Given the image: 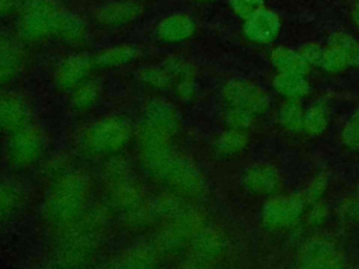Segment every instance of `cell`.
I'll return each instance as SVG.
<instances>
[{
    "instance_id": "obj_1",
    "label": "cell",
    "mask_w": 359,
    "mask_h": 269,
    "mask_svg": "<svg viewBox=\"0 0 359 269\" xmlns=\"http://www.w3.org/2000/svg\"><path fill=\"white\" fill-rule=\"evenodd\" d=\"M306 203L300 193L294 195H272L269 196L261 212L264 227L272 231H286L294 228L306 213Z\"/></svg>"
},
{
    "instance_id": "obj_2",
    "label": "cell",
    "mask_w": 359,
    "mask_h": 269,
    "mask_svg": "<svg viewBox=\"0 0 359 269\" xmlns=\"http://www.w3.org/2000/svg\"><path fill=\"white\" fill-rule=\"evenodd\" d=\"M223 95L231 106L245 109L254 116L265 113L271 105L268 92L252 81L231 80L224 85Z\"/></svg>"
},
{
    "instance_id": "obj_3",
    "label": "cell",
    "mask_w": 359,
    "mask_h": 269,
    "mask_svg": "<svg viewBox=\"0 0 359 269\" xmlns=\"http://www.w3.org/2000/svg\"><path fill=\"white\" fill-rule=\"evenodd\" d=\"M344 256L339 249L323 238L309 240L297 254V266L310 269H328L344 266Z\"/></svg>"
},
{
    "instance_id": "obj_4",
    "label": "cell",
    "mask_w": 359,
    "mask_h": 269,
    "mask_svg": "<svg viewBox=\"0 0 359 269\" xmlns=\"http://www.w3.org/2000/svg\"><path fill=\"white\" fill-rule=\"evenodd\" d=\"M243 182L251 193L266 198L276 195L282 186V178L278 168L269 163L251 164L244 172Z\"/></svg>"
},
{
    "instance_id": "obj_5",
    "label": "cell",
    "mask_w": 359,
    "mask_h": 269,
    "mask_svg": "<svg viewBox=\"0 0 359 269\" xmlns=\"http://www.w3.org/2000/svg\"><path fill=\"white\" fill-rule=\"evenodd\" d=\"M243 31L255 43H271L280 32V18L273 10L262 7L244 20Z\"/></svg>"
},
{
    "instance_id": "obj_6",
    "label": "cell",
    "mask_w": 359,
    "mask_h": 269,
    "mask_svg": "<svg viewBox=\"0 0 359 269\" xmlns=\"http://www.w3.org/2000/svg\"><path fill=\"white\" fill-rule=\"evenodd\" d=\"M271 63L276 69L278 73H290V74H302L306 76L309 71V64L303 60L299 50L276 46L271 52Z\"/></svg>"
},
{
    "instance_id": "obj_7",
    "label": "cell",
    "mask_w": 359,
    "mask_h": 269,
    "mask_svg": "<svg viewBox=\"0 0 359 269\" xmlns=\"http://www.w3.org/2000/svg\"><path fill=\"white\" fill-rule=\"evenodd\" d=\"M272 85L285 99H302L310 94V84L302 74L278 73Z\"/></svg>"
},
{
    "instance_id": "obj_8",
    "label": "cell",
    "mask_w": 359,
    "mask_h": 269,
    "mask_svg": "<svg viewBox=\"0 0 359 269\" xmlns=\"http://www.w3.org/2000/svg\"><path fill=\"white\" fill-rule=\"evenodd\" d=\"M304 109L300 99H285L278 109V123L287 133L303 132Z\"/></svg>"
},
{
    "instance_id": "obj_9",
    "label": "cell",
    "mask_w": 359,
    "mask_h": 269,
    "mask_svg": "<svg viewBox=\"0 0 359 269\" xmlns=\"http://www.w3.org/2000/svg\"><path fill=\"white\" fill-rule=\"evenodd\" d=\"M328 45L338 49L351 67H359V41L344 31H335L328 38Z\"/></svg>"
},
{
    "instance_id": "obj_10",
    "label": "cell",
    "mask_w": 359,
    "mask_h": 269,
    "mask_svg": "<svg viewBox=\"0 0 359 269\" xmlns=\"http://www.w3.org/2000/svg\"><path fill=\"white\" fill-rule=\"evenodd\" d=\"M139 13V7L132 1H115L104 6L98 17L101 21L108 24H119L135 18Z\"/></svg>"
},
{
    "instance_id": "obj_11",
    "label": "cell",
    "mask_w": 359,
    "mask_h": 269,
    "mask_svg": "<svg viewBox=\"0 0 359 269\" xmlns=\"http://www.w3.org/2000/svg\"><path fill=\"white\" fill-rule=\"evenodd\" d=\"M328 122L330 116L325 105L320 102L311 104L307 109H304L303 132H306L310 136H318L323 132H325Z\"/></svg>"
},
{
    "instance_id": "obj_12",
    "label": "cell",
    "mask_w": 359,
    "mask_h": 269,
    "mask_svg": "<svg viewBox=\"0 0 359 269\" xmlns=\"http://www.w3.org/2000/svg\"><path fill=\"white\" fill-rule=\"evenodd\" d=\"M194 29V22L188 15L175 14L164 20L160 25V32L168 39H182L191 35Z\"/></svg>"
},
{
    "instance_id": "obj_13",
    "label": "cell",
    "mask_w": 359,
    "mask_h": 269,
    "mask_svg": "<svg viewBox=\"0 0 359 269\" xmlns=\"http://www.w3.org/2000/svg\"><path fill=\"white\" fill-rule=\"evenodd\" d=\"M248 144V137L245 136L244 130H237V129H230L224 132L216 143V149L219 154L231 157L240 154Z\"/></svg>"
},
{
    "instance_id": "obj_14",
    "label": "cell",
    "mask_w": 359,
    "mask_h": 269,
    "mask_svg": "<svg viewBox=\"0 0 359 269\" xmlns=\"http://www.w3.org/2000/svg\"><path fill=\"white\" fill-rule=\"evenodd\" d=\"M328 188V175L325 172H321L316 175L307 185L306 188L300 192V196L306 206L309 207L310 205L318 202L323 199L324 193L327 192Z\"/></svg>"
},
{
    "instance_id": "obj_15",
    "label": "cell",
    "mask_w": 359,
    "mask_h": 269,
    "mask_svg": "<svg viewBox=\"0 0 359 269\" xmlns=\"http://www.w3.org/2000/svg\"><path fill=\"white\" fill-rule=\"evenodd\" d=\"M341 140L348 150H359V108L353 111L351 118L344 125L341 132Z\"/></svg>"
},
{
    "instance_id": "obj_16",
    "label": "cell",
    "mask_w": 359,
    "mask_h": 269,
    "mask_svg": "<svg viewBox=\"0 0 359 269\" xmlns=\"http://www.w3.org/2000/svg\"><path fill=\"white\" fill-rule=\"evenodd\" d=\"M320 67L324 71L331 73V74H337V73H341V71L349 69L348 62L344 57V55L338 49H335L334 46H330V45L325 48Z\"/></svg>"
},
{
    "instance_id": "obj_17",
    "label": "cell",
    "mask_w": 359,
    "mask_h": 269,
    "mask_svg": "<svg viewBox=\"0 0 359 269\" xmlns=\"http://www.w3.org/2000/svg\"><path fill=\"white\" fill-rule=\"evenodd\" d=\"M330 216V206L321 199L313 205H310L307 209H306V213H304V220H306V224L309 227H320L323 226L327 219Z\"/></svg>"
},
{
    "instance_id": "obj_18",
    "label": "cell",
    "mask_w": 359,
    "mask_h": 269,
    "mask_svg": "<svg viewBox=\"0 0 359 269\" xmlns=\"http://www.w3.org/2000/svg\"><path fill=\"white\" fill-rule=\"evenodd\" d=\"M324 52H325V48L318 42H306L299 49V53L302 55L303 60L309 64V67H311V66L320 67V64L323 62Z\"/></svg>"
},
{
    "instance_id": "obj_19",
    "label": "cell",
    "mask_w": 359,
    "mask_h": 269,
    "mask_svg": "<svg viewBox=\"0 0 359 269\" xmlns=\"http://www.w3.org/2000/svg\"><path fill=\"white\" fill-rule=\"evenodd\" d=\"M252 120H254V115L241 108L231 106L230 112L227 113V123L231 129L245 130L252 125Z\"/></svg>"
},
{
    "instance_id": "obj_20",
    "label": "cell",
    "mask_w": 359,
    "mask_h": 269,
    "mask_svg": "<svg viewBox=\"0 0 359 269\" xmlns=\"http://www.w3.org/2000/svg\"><path fill=\"white\" fill-rule=\"evenodd\" d=\"M265 0H230V7L236 15L245 20L264 7Z\"/></svg>"
},
{
    "instance_id": "obj_21",
    "label": "cell",
    "mask_w": 359,
    "mask_h": 269,
    "mask_svg": "<svg viewBox=\"0 0 359 269\" xmlns=\"http://www.w3.org/2000/svg\"><path fill=\"white\" fill-rule=\"evenodd\" d=\"M339 216L351 224H358L359 226V199L356 196L346 198L341 205H339Z\"/></svg>"
},
{
    "instance_id": "obj_22",
    "label": "cell",
    "mask_w": 359,
    "mask_h": 269,
    "mask_svg": "<svg viewBox=\"0 0 359 269\" xmlns=\"http://www.w3.org/2000/svg\"><path fill=\"white\" fill-rule=\"evenodd\" d=\"M351 15H352V21L355 24V27L359 29V0H356L352 6V10H351Z\"/></svg>"
},
{
    "instance_id": "obj_23",
    "label": "cell",
    "mask_w": 359,
    "mask_h": 269,
    "mask_svg": "<svg viewBox=\"0 0 359 269\" xmlns=\"http://www.w3.org/2000/svg\"><path fill=\"white\" fill-rule=\"evenodd\" d=\"M15 4V0H0V13L10 11Z\"/></svg>"
},
{
    "instance_id": "obj_24",
    "label": "cell",
    "mask_w": 359,
    "mask_h": 269,
    "mask_svg": "<svg viewBox=\"0 0 359 269\" xmlns=\"http://www.w3.org/2000/svg\"><path fill=\"white\" fill-rule=\"evenodd\" d=\"M355 196L359 199V182H358L356 186H355Z\"/></svg>"
},
{
    "instance_id": "obj_25",
    "label": "cell",
    "mask_w": 359,
    "mask_h": 269,
    "mask_svg": "<svg viewBox=\"0 0 359 269\" xmlns=\"http://www.w3.org/2000/svg\"><path fill=\"white\" fill-rule=\"evenodd\" d=\"M199 1H213V0H199Z\"/></svg>"
}]
</instances>
